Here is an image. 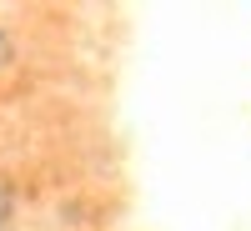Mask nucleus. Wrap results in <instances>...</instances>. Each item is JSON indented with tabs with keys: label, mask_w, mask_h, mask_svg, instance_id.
Returning <instances> with one entry per match:
<instances>
[{
	"label": "nucleus",
	"mask_w": 251,
	"mask_h": 231,
	"mask_svg": "<svg viewBox=\"0 0 251 231\" xmlns=\"http://www.w3.org/2000/svg\"><path fill=\"white\" fill-rule=\"evenodd\" d=\"M15 55H20V46H15V35L0 26V71H10L15 66Z\"/></svg>",
	"instance_id": "obj_1"
},
{
	"label": "nucleus",
	"mask_w": 251,
	"mask_h": 231,
	"mask_svg": "<svg viewBox=\"0 0 251 231\" xmlns=\"http://www.w3.org/2000/svg\"><path fill=\"white\" fill-rule=\"evenodd\" d=\"M10 221H15V191H10L5 181H0V231H5Z\"/></svg>",
	"instance_id": "obj_2"
}]
</instances>
